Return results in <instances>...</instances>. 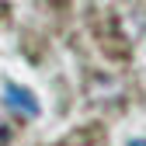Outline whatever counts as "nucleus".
<instances>
[{
    "label": "nucleus",
    "instance_id": "1",
    "mask_svg": "<svg viewBox=\"0 0 146 146\" xmlns=\"http://www.w3.org/2000/svg\"><path fill=\"white\" fill-rule=\"evenodd\" d=\"M7 104L11 108H17L21 115H28V118H35L38 115V101H35V94L31 90H25V87H17V84H7Z\"/></svg>",
    "mask_w": 146,
    "mask_h": 146
},
{
    "label": "nucleus",
    "instance_id": "2",
    "mask_svg": "<svg viewBox=\"0 0 146 146\" xmlns=\"http://www.w3.org/2000/svg\"><path fill=\"white\" fill-rule=\"evenodd\" d=\"M4 139H7V125L0 122V146H4Z\"/></svg>",
    "mask_w": 146,
    "mask_h": 146
},
{
    "label": "nucleus",
    "instance_id": "3",
    "mask_svg": "<svg viewBox=\"0 0 146 146\" xmlns=\"http://www.w3.org/2000/svg\"><path fill=\"white\" fill-rule=\"evenodd\" d=\"M129 146H146V139H129Z\"/></svg>",
    "mask_w": 146,
    "mask_h": 146
}]
</instances>
